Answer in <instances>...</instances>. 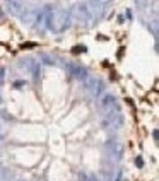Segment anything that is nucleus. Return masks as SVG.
Listing matches in <instances>:
<instances>
[{
  "label": "nucleus",
  "mask_w": 159,
  "mask_h": 181,
  "mask_svg": "<svg viewBox=\"0 0 159 181\" xmlns=\"http://www.w3.org/2000/svg\"><path fill=\"white\" fill-rule=\"evenodd\" d=\"M84 51H86L84 46H75V48H72V53H74V55H79V53H84Z\"/></svg>",
  "instance_id": "1"
},
{
  "label": "nucleus",
  "mask_w": 159,
  "mask_h": 181,
  "mask_svg": "<svg viewBox=\"0 0 159 181\" xmlns=\"http://www.w3.org/2000/svg\"><path fill=\"white\" fill-rule=\"evenodd\" d=\"M33 46H34V43H24L22 45V48H33Z\"/></svg>",
  "instance_id": "2"
}]
</instances>
